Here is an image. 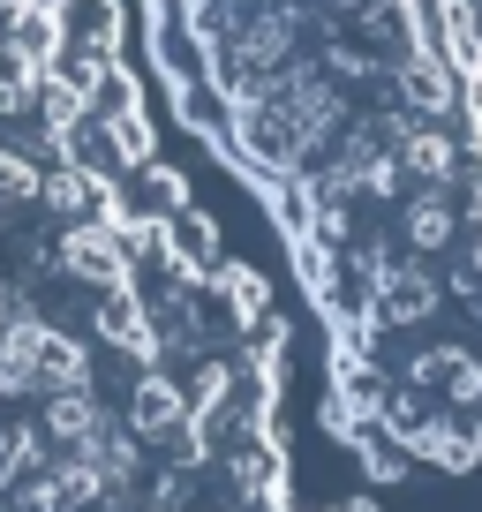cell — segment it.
I'll return each instance as SVG.
<instances>
[{
    "instance_id": "cell-2",
    "label": "cell",
    "mask_w": 482,
    "mask_h": 512,
    "mask_svg": "<svg viewBox=\"0 0 482 512\" xmlns=\"http://www.w3.org/2000/svg\"><path fill=\"white\" fill-rule=\"evenodd\" d=\"M174 121L257 196L377 482L482 475L475 0H144Z\"/></svg>"
},
{
    "instance_id": "cell-1",
    "label": "cell",
    "mask_w": 482,
    "mask_h": 512,
    "mask_svg": "<svg viewBox=\"0 0 482 512\" xmlns=\"http://www.w3.org/2000/svg\"><path fill=\"white\" fill-rule=\"evenodd\" d=\"M0 512L309 505L294 317L166 151L121 0H0Z\"/></svg>"
}]
</instances>
